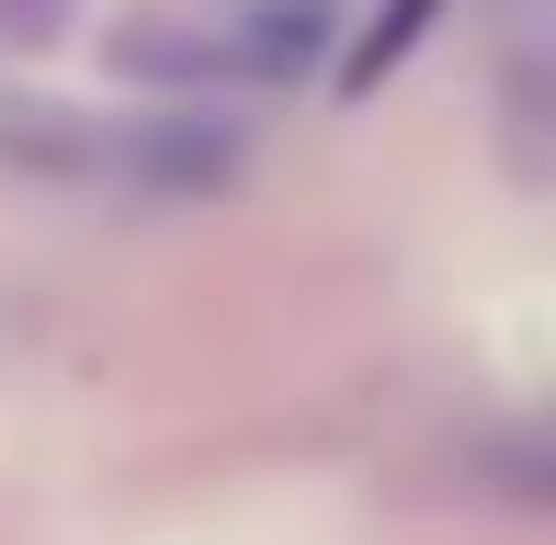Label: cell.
<instances>
[{
	"label": "cell",
	"instance_id": "cell-1",
	"mask_svg": "<svg viewBox=\"0 0 556 545\" xmlns=\"http://www.w3.org/2000/svg\"><path fill=\"white\" fill-rule=\"evenodd\" d=\"M420 23H432V0H387V12H375V35H364V46H352V80H375V68H387V58H397V46H409V35H420Z\"/></svg>",
	"mask_w": 556,
	"mask_h": 545
}]
</instances>
